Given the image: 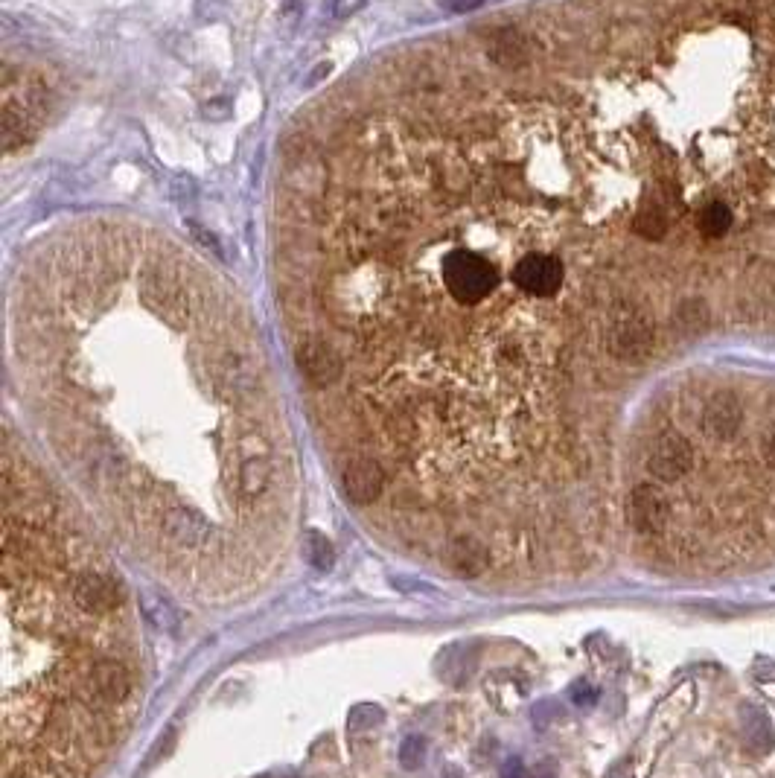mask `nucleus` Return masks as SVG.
Instances as JSON below:
<instances>
[{"label":"nucleus","instance_id":"nucleus-15","mask_svg":"<svg viewBox=\"0 0 775 778\" xmlns=\"http://www.w3.org/2000/svg\"><path fill=\"white\" fill-rule=\"evenodd\" d=\"M216 376H219V385L231 394V397H248L254 394L257 388V373L251 368L248 359L236 356V353H225L216 365Z\"/></svg>","mask_w":775,"mask_h":778},{"label":"nucleus","instance_id":"nucleus-8","mask_svg":"<svg viewBox=\"0 0 775 778\" xmlns=\"http://www.w3.org/2000/svg\"><path fill=\"white\" fill-rule=\"evenodd\" d=\"M70 598L79 612L85 615H97V618H105V615H114L117 607L123 604V592L117 586V580L102 572H79L70 583Z\"/></svg>","mask_w":775,"mask_h":778},{"label":"nucleus","instance_id":"nucleus-11","mask_svg":"<svg viewBox=\"0 0 775 778\" xmlns=\"http://www.w3.org/2000/svg\"><path fill=\"white\" fill-rule=\"evenodd\" d=\"M298 368L315 388H327L341 379L344 362L338 356V350L324 339H304L298 347Z\"/></svg>","mask_w":775,"mask_h":778},{"label":"nucleus","instance_id":"nucleus-25","mask_svg":"<svg viewBox=\"0 0 775 778\" xmlns=\"http://www.w3.org/2000/svg\"><path fill=\"white\" fill-rule=\"evenodd\" d=\"M452 12H472L481 6V0H443Z\"/></svg>","mask_w":775,"mask_h":778},{"label":"nucleus","instance_id":"nucleus-4","mask_svg":"<svg viewBox=\"0 0 775 778\" xmlns=\"http://www.w3.org/2000/svg\"><path fill=\"white\" fill-rule=\"evenodd\" d=\"M140 292H143L146 304L155 312H161L172 324H181L190 318V309H193L190 286L175 271L164 269V266H149L143 271Z\"/></svg>","mask_w":775,"mask_h":778},{"label":"nucleus","instance_id":"nucleus-12","mask_svg":"<svg viewBox=\"0 0 775 778\" xmlns=\"http://www.w3.org/2000/svg\"><path fill=\"white\" fill-rule=\"evenodd\" d=\"M88 688H91V694L100 703L120 706V703L129 700V694L135 688V679H132V671H129L126 662H120V659H100L88 671Z\"/></svg>","mask_w":775,"mask_h":778},{"label":"nucleus","instance_id":"nucleus-18","mask_svg":"<svg viewBox=\"0 0 775 778\" xmlns=\"http://www.w3.org/2000/svg\"><path fill=\"white\" fill-rule=\"evenodd\" d=\"M732 225V210L729 204L723 202H711L703 207L700 213V231L708 234V237H723Z\"/></svg>","mask_w":775,"mask_h":778},{"label":"nucleus","instance_id":"nucleus-3","mask_svg":"<svg viewBox=\"0 0 775 778\" xmlns=\"http://www.w3.org/2000/svg\"><path fill=\"white\" fill-rule=\"evenodd\" d=\"M41 114H44V88L41 82H24L21 79V91H15L6 82V100H3V143L6 152H15L18 146L30 143L33 135L41 126Z\"/></svg>","mask_w":775,"mask_h":778},{"label":"nucleus","instance_id":"nucleus-22","mask_svg":"<svg viewBox=\"0 0 775 778\" xmlns=\"http://www.w3.org/2000/svg\"><path fill=\"white\" fill-rule=\"evenodd\" d=\"M420 761H423V744H420V738H408L403 744V764L408 770H414Z\"/></svg>","mask_w":775,"mask_h":778},{"label":"nucleus","instance_id":"nucleus-6","mask_svg":"<svg viewBox=\"0 0 775 778\" xmlns=\"http://www.w3.org/2000/svg\"><path fill=\"white\" fill-rule=\"evenodd\" d=\"M694 464H697L694 443L679 432L659 435L647 452V473L665 481V484H674L679 478H685L694 470Z\"/></svg>","mask_w":775,"mask_h":778},{"label":"nucleus","instance_id":"nucleus-9","mask_svg":"<svg viewBox=\"0 0 775 778\" xmlns=\"http://www.w3.org/2000/svg\"><path fill=\"white\" fill-rule=\"evenodd\" d=\"M627 519L641 537H659L671 522V502L656 484H636L627 499Z\"/></svg>","mask_w":775,"mask_h":778},{"label":"nucleus","instance_id":"nucleus-20","mask_svg":"<svg viewBox=\"0 0 775 778\" xmlns=\"http://www.w3.org/2000/svg\"><path fill=\"white\" fill-rule=\"evenodd\" d=\"M306 554H309V563L321 572L333 569L336 563V551H333V542L327 540L324 534H312L309 537V545H306Z\"/></svg>","mask_w":775,"mask_h":778},{"label":"nucleus","instance_id":"nucleus-5","mask_svg":"<svg viewBox=\"0 0 775 778\" xmlns=\"http://www.w3.org/2000/svg\"><path fill=\"white\" fill-rule=\"evenodd\" d=\"M274 484V464H271L269 443L257 435L239 443V467H236V490L242 502L263 499Z\"/></svg>","mask_w":775,"mask_h":778},{"label":"nucleus","instance_id":"nucleus-21","mask_svg":"<svg viewBox=\"0 0 775 778\" xmlns=\"http://www.w3.org/2000/svg\"><path fill=\"white\" fill-rule=\"evenodd\" d=\"M758 452H761V461L775 470V417L767 423V429L761 432V443H758Z\"/></svg>","mask_w":775,"mask_h":778},{"label":"nucleus","instance_id":"nucleus-10","mask_svg":"<svg viewBox=\"0 0 775 778\" xmlns=\"http://www.w3.org/2000/svg\"><path fill=\"white\" fill-rule=\"evenodd\" d=\"M700 429L717 443L738 438L743 429V406L735 391H714L700 411Z\"/></svg>","mask_w":775,"mask_h":778},{"label":"nucleus","instance_id":"nucleus-7","mask_svg":"<svg viewBox=\"0 0 775 778\" xmlns=\"http://www.w3.org/2000/svg\"><path fill=\"white\" fill-rule=\"evenodd\" d=\"M566 280V269L551 254H525L513 266V283L531 298H554Z\"/></svg>","mask_w":775,"mask_h":778},{"label":"nucleus","instance_id":"nucleus-2","mask_svg":"<svg viewBox=\"0 0 775 778\" xmlns=\"http://www.w3.org/2000/svg\"><path fill=\"white\" fill-rule=\"evenodd\" d=\"M609 353L624 365H641L656 350V327L639 306H618L607 327Z\"/></svg>","mask_w":775,"mask_h":778},{"label":"nucleus","instance_id":"nucleus-17","mask_svg":"<svg viewBox=\"0 0 775 778\" xmlns=\"http://www.w3.org/2000/svg\"><path fill=\"white\" fill-rule=\"evenodd\" d=\"M140 607H143V615L161 630V633H175L178 624H181V615L178 609L169 604L164 595H155V592H146L140 598Z\"/></svg>","mask_w":775,"mask_h":778},{"label":"nucleus","instance_id":"nucleus-23","mask_svg":"<svg viewBox=\"0 0 775 778\" xmlns=\"http://www.w3.org/2000/svg\"><path fill=\"white\" fill-rule=\"evenodd\" d=\"M187 228L193 231V239H199V242H202L207 251H213L216 257H222V245L216 242V237H213V234H207V231H204V228H199L196 222H187Z\"/></svg>","mask_w":775,"mask_h":778},{"label":"nucleus","instance_id":"nucleus-19","mask_svg":"<svg viewBox=\"0 0 775 778\" xmlns=\"http://www.w3.org/2000/svg\"><path fill=\"white\" fill-rule=\"evenodd\" d=\"M636 234H641L644 239H662L668 234V219L662 210L656 207H647L636 216Z\"/></svg>","mask_w":775,"mask_h":778},{"label":"nucleus","instance_id":"nucleus-1","mask_svg":"<svg viewBox=\"0 0 775 778\" xmlns=\"http://www.w3.org/2000/svg\"><path fill=\"white\" fill-rule=\"evenodd\" d=\"M440 277H443V286H446L449 298L455 304L464 306L487 301L499 286L496 269L472 251H449L440 260Z\"/></svg>","mask_w":775,"mask_h":778},{"label":"nucleus","instance_id":"nucleus-24","mask_svg":"<svg viewBox=\"0 0 775 778\" xmlns=\"http://www.w3.org/2000/svg\"><path fill=\"white\" fill-rule=\"evenodd\" d=\"M365 3H368V0H333V15H336V18H350V15H356L359 9H365Z\"/></svg>","mask_w":775,"mask_h":778},{"label":"nucleus","instance_id":"nucleus-13","mask_svg":"<svg viewBox=\"0 0 775 778\" xmlns=\"http://www.w3.org/2000/svg\"><path fill=\"white\" fill-rule=\"evenodd\" d=\"M341 484H344V493L350 502L371 505L385 490V470L376 458L359 455V458L347 461V467L341 473Z\"/></svg>","mask_w":775,"mask_h":778},{"label":"nucleus","instance_id":"nucleus-14","mask_svg":"<svg viewBox=\"0 0 775 778\" xmlns=\"http://www.w3.org/2000/svg\"><path fill=\"white\" fill-rule=\"evenodd\" d=\"M449 566L461 577H478L490 569V551L481 540H475L470 534L455 537L449 542Z\"/></svg>","mask_w":775,"mask_h":778},{"label":"nucleus","instance_id":"nucleus-16","mask_svg":"<svg viewBox=\"0 0 775 778\" xmlns=\"http://www.w3.org/2000/svg\"><path fill=\"white\" fill-rule=\"evenodd\" d=\"M164 531L175 545H202L207 540V525L202 516L187 508H172L164 513Z\"/></svg>","mask_w":775,"mask_h":778}]
</instances>
